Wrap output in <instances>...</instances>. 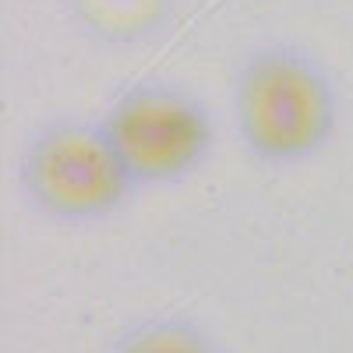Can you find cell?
<instances>
[{
	"instance_id": "cell-4",
	"label": "cell",
	"mask_w": 353,
	"mask_h": 353,
	"mask_svg": "<svg viewBox=\"0 0 353 353\" xmlns=\"http://www.w3.org/2000/svg\"><path fill=\"white\" fill-rule=\"evenodd\" d=\"M110 353H219L216 339L184 314H152L113 339Z\"/></svg>"
},
{
	"instance_id": "cell-1",
	"label": "cell",
	"mask_w": 353,
	"mask_h": 353,
	"mask_svg": "<svg viewBox=\"0 0 353 353\" xmlns=\"http://www.w3.org/2000/svg\"><path fill=\"white\" fill-rule=\"evenodd\" d=\"M339 96L318 57L290 43H269L244 57L233 78V128L251 159L297 166L332 141Z\"/></svg>"
},
{
	"instance_id": "cell-2",
	"label": "cell",
	"mask_w": 353,
	"mask_h": 353,
	"mask_svg": "<svg viewBox=\"0 0 353 353\" xmlns=\"http://www.w3.org/2000/svg\"><path fill=\"white\" fill-rule=\"evenodd\" d=\"M18 184L32 209L61 223H99L138 191L99 117L43 124L21 149Z\"/></svg>"
},
{
	"instance_id": "cell-3",
	"label": "cell",
	"mask_w": 353,
	"mask_h": 353,
	"mask_svg": "<svg viewBox=\"0 0 353 353\" xmlns=\"http://www.w3.org/2000/svg\"><path fill=\"white\" fill-rule=\"evenodd\" d=\"M103 128L138 188L181 184L209 163L216 117L198 92L166 78H141L113 96Z\"/></svg>"
}]
</instances>
